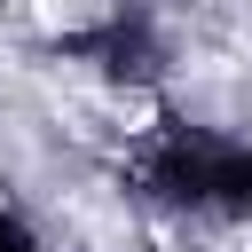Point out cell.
<instances>
[{
    "mask_svg": "<svg viewBox=\"0 0 252 252\" xmlns=\"http://www.w3.org/2000/svg\"><path fill=\"white\" fill-rule=\"evenodd\" d=\"M110 16V0H47V24H94Z\"/></svg>",
    "mask_w": 252,
    "mask_h": 252,
    "instance_id": "6da1fadb",
    "label": "cell"
}]
</instances>
